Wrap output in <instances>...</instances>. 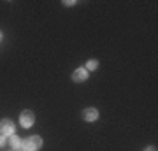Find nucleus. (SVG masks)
<instances>
[{"mask_svg":"<svg viewBox=\"0 0 158 151\" xmlns=\"http://www.w3.org/2000/svg\"><path fill=\"white\" fill-rule=\"evenodd\" d=\"M39 148H42V137H39V135H32L28 139L21 141L23 151H37Z\"/></svg>","mask_w":158,"mask_h":151,"instance_id":"nucleus-1","label":"nucleus"},{"mask_svg":"<svg viewBox=\"0 0 158 151\" xmlns=\"http://www.w3.org/2000/svg\"><path fill=\"white\" fill-rule=\"evenodd\" d=\"M34 121H35V114L32 111H23L21 112V116H19V123H21V127L23 128H30L32 125H34Z\"/></svg>","mask_w":158,"mask_h":151,"instance_id":"nucleus-2","label":"nucleus"},{"mask_svg":"<svg viewBox=\"0 0 158 151\" xmlns=\"http://www.w3.org/2000/svg\"><path fill=\"white\" fill-rule=\"evenodd\" d=\"M14 123H12L11 120H2L0 121V134L2 135H12L14 134Z\"/></svg>","mask_w":158,"mask_h":151,"instance_id":"nucleus-3","label":"nucleus"},{"mask_svg":"<svg viewBox=\"0 0 158 151\" xmlns=\"http://www.w3.org/2000/svg\"><path fill=\"white\" fill-rule=\"evenodd\" d=\"M86 79H88V70L85 67H79L72 72V81H76V83H83Z\"/></svg>","mask_w":158,"mask_h":151,"instance_id":"nucleus-4","label":"nucleus"},{"mask_svg":"<svg viewBox=\"0 0 158 151\" xmlns=\"http://www.w3.org/2000/svg\"><path fill=\"white\" fill-rule=\"evenodd\" d=\"M83 118H85L86 121H95V120H98V109H95V107H88V109H85Z\"/></svg>","mask_w":158,"mask_h":151,"instance_id":"nucleus-5","label":"nucleus"},{"mask_svg":"<svg viewBox=\"0 0 158 151\" xmlns=\"http://www.w3.org/2000/svg\"><path fill=\"white\" fill-rule=\"evenodd\" d=\"M7 142H9V146H11L14 151H18L19 148H21V139H19V137H16L14 134L9 135V141H7Z\"/></svg>","mask_w":158,"mask_h":151,"instance_id":"nucleus-6","label":"nucleus"},{"mask_svg":"<svg viewBox=\"0 0 158 151\" xmlns=\"http://www.w3.org/2000/svg\"><path fill=\"white\" fill-rule=\"evenodd\" d=\"M97 67H98V62L97 60H90V62L86 63V70H95Z\"/></svg>","mask_w":158,"mask_h":151,"instance_id":"nucleus-7","label":"nucleus"},{"mask_svg":"<svg viewBox=\"0 0 158 151\" xmlns=\"http://www.w3.org/2000/svg\"><path fill=\"white\" fill-rule=\"evenodd\" d=\"M6 144H7V139L4 137V135H0V148H4Z\"/></svg>","mask_w":158,"mask_h":151,"instance_id":"nucleus-8","label":"nucleus"},{"mask_svg":"<svg viewBox=\"0 0 158 151\" xmlns=\"http://www.w3.org/2000/svg\"><path fill=\"white\" fill-rule=\"evenodd\" d=\"M63 4H65L67 7H72V6H76V2H74V0H70V2L67 0V2H63Z\"/></svg>","mask_w":158,"mask_h":151,"instance_id":"nucleus-9","label":"nucleus"},{"mask_svg":"<svg viewBox=\"0 0 158 151\" xmlns=\"http://www.w3.org/2000/svg\"><path fill=\"white\" fill-rule=\"evenodd\" d=\"M144 151H156V148H155V146H148Z\"/></svg>","mask_w":158,"mask_h":151,"instance_id":"nucleus-10","label":"nucleus"},{"mask_svg":"<svg viewBox=\"0 0 158 151\" xmlns=\"http://www.w3.org/2000/svg\"><path fill=\"white\" fill-rule=\"evenodd\" d=\"M0 40H2V32H0Z\"/></svg>","mask_w":158,"mask_h":151,"instance_id":"nucleus-11","label":"nucleus"},{"mask_svg":"<svg viewBox=\"0 0 158 151\" xmlns=\"http://www.w3.org/2000/svg\"><path fill=\"white\" fill-rule=\"evenodd\" d=\"M12 151H14V149H12Z\"/></svg>","mask_w":158,"mask_h":151,"instance_id":"nucleus-12","label":"nucleus"}]
</instances>
